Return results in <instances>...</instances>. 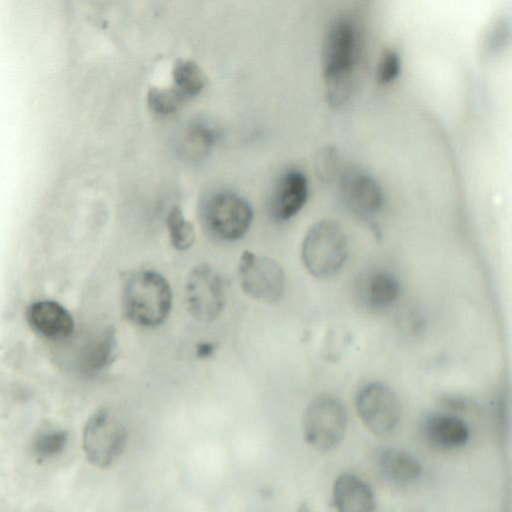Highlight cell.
Here are the masks:
<instances>
[{"instance_id": "obj_16", "label": "cell", "mask_w": 512, "mask_h": 512, "mask_svg": "<svg viewBox=\"0 0 512 512\" xmlns=\"http://www.w3.org/2000/svg\"><path fill=\"white\" fill-rule=\"evenodd\" d=\"M116 346L115 331L103 329L83 347L79 357V368L88 376L96 375L111 363Z\"/></svg>"}, {"instance_id": "obj_22", "label": "cell", "mask_w": 512, "mask_h": 512, "mask_svg": "<svg viewBox=\"0 0 512 512\" xmlns=\"http://www.w3.org/2000/svg\"><path fill=\"white\" fill-rule=\"evenodd\" d=\"M185 100L186 98L175 87H154L147 95L150 109L159 115L175 112Z\"/></svg>"}, {"instance_id": "obj_8", "label": "cell", "mask_w": 512, "mask_h": 512, "mask_svg": "<svg viewBox=\"0 0 512 512\" xmlns=\"http://www.w3.org/2000/svg\"><path fill=\"white\" fill-rule=\"evenodd\" d=\"M242 290L251 298L273 303L285 290V274L280 264L267 256L242 252L237 269Z\"/></svg>"}, {"instance_id": "obj_6", "label": "cell", "mask_w": 512, "mask_h": 512, "mask_svg": "<svg viewBox=\"0 0 512 512\" xmlns=\"http://www.w3.org/2000/svg\"><path fill=\"white\" fill-rule=\"evenodd\" d=\"M184 295L190 315L200 322H212L222 313L225 302V282L209 264L195 266L187 275Z\"/></svg>"}, {"instance_id": "obj_7", "label": "cell", "mask_w": 512, "mask_h": 512, "mask_svg": "<svg viewBox=\"0 0 512 512\" xmlns=\"http://www.w3.org/2000/svg\"><path fill=\"white\" fill-rule=\"evenodd\" d=\"M203 219L208 231L223 241H235L248 231L253 210L250 204L233 192L214 194L206 203Z\"/></svg>"}, {"instance_id": "obj_13", "label": "cell", "mask_w": 512, "mask_h": 512, "mask_svg": "<svg viewBox=\"0 0 512 512\" xmlns=\"http://www.w3.org/2000/svg\"><path fill=\"white\" fill-rule=\"evenodd\" d=\"M308 197V182L298 170H290L281 178L272 202V211L281 221L294 217L305 205Z\"/></svg>"}, {"instance_id": "obj_25", "label": "cell", "mask_w": 512, "mask_h": 512, "mask_svg": "<svg viewBox=\"0 0 512 512\" xmlns=\"http://www.w3.org/2000/svg\"><path fill=\"white\" fill-rule=\"evenodd\" d=\"M401 61L395 50H385L377 65L376 79L380 84L392 82L400 73Z\"/></svg>"}, {"instance_id": "obj_9", "label": "cell", "mask_w": 512, "mask_h": 512, "mask_svg": "<svg viewBox=\"0 0 512 512\" xmlns=\"http://www.w3.org/2000/svg\"><path fill=\"white\" fill-rule=\"evenodd\" d=\"M355 403L359 418L375 436L387 437L397 428L401 406L389 386L381 382L368 383L359 390Z\"/></svg>"}, {"instance_id": "obj_11", "label": "cell", "mask_w": 512, "mask_h": 512, "mask_svg": "<svg viewBox=\"0 0 512 512\" xmlns=\"http://www.w3.org/2000/svg\"><path fill=\"white\" fill-rule=\"evenodd\" d=\"M30 327L39 335L62 340L72 335L74 320L69 311L58 302L41 300L32 303L26 311Z\"/></svg>"}, {"instance_id": "obj_19", "label": "cell", "mask_w": 512, "mask_h": 512, "mask_svg": "<svg viewBox=\"0 0 512 512\" xmlns=\"http://www.w3.org/2000/svg\"><path fill=\"white\" fill-rule=\"evenodd\" d=\"M400 294L398 280L388 272H375L368 280L367 299L371 306L383 308L391 305Z\"/></svg>"}, {"instance_id": "obj_15", "label": "cell", "mask_w": 512, "mask_h": 512, "mask_svg": "<svg viewBox=\"0 0 512 512\" xmlns=\"http://www.w3.org/2000/svg\"><path fill=\"white\" fill-rule=\"evenodd\" d=\"M425 432L433 445L444 449L460 448L470 438L466 422L455 415L445 413H436L428 417Z\"/></svg>"}, {"instance_id": "obj_2", "label": "cell", "mask_w": 512, "mask_h": 512, "mask_svg": "<svg viewBox=\"0 0 512 512\" xmlns=\"http://www.w3.org/2000/svg\"><path fill=\"white\" fill-rule=\"evenodd\" d=\"M172 300L169 282L156 271H134L123 283V313L129 321L138 326L153 328L161 325L171 311Z\"/></svg>"}, {"instance_id": "obj_26", "label": "cell", "mask_w": 512, "mask_h": 512, "mask_svg": "<svg viewBox=\"0 0 512 512\" xmlns=\"http://www.w3.org/2000/svg\"><path fill=\"white\" fill-rule=\"evenodd\" d=\"M215 352V346L210 342H201L196 346V356L201 359L211 357Z\"/></svg>"}, {"instance_id": "obj_21", "label": "cell", "mask_w": 512, "mask_h": 512, "mask_svg": "<svg viewBox=\"0 0 512 512\" xmlns=\"http://www.w3.org/2000/svg\"><path fill=\"white\" fill-rule=\"evenodd\" d=\"M68 439V434L64 430L42 431L32 440V453L40 459L56 457L66 448Z\"/></svg>"}, {"instance_id": "obj_10", "label": "cell", "mask_w": 512, "mask_h": 512, "mask_svg": "<svg viewBox=\"0 0 512 512\" xmlns=\"http://www.w3.org/2000/svg\"><path fill=\"white\" fill-rule=\"evenodd\" d=\"M338 188L344 206L358 217H371L382 206L380 186L371 175L360 168L342 171L338 177Z\"/></svg>"}, {"instance_id": "obj_20", "label": "cell", "mask_w": 512, "mask_h": 512, "mask_svg": "<svg viewBox=\"0 0 512 512\" xmlns=\"http://www.w3.org/2000/svg\"><path fill=\"white\" fill-rule=\"evenodd\" d=\"M166 226L172 246L180 251L189 249L195 241V230L177 206L171 207L166 217Z\"/></svg>"}, {"instance_id": "obj_17", "label": "cell", "mask_w": 512, "mask_h": 512, "mask_svg": "<svg viewBox=\"0 0 512 512\" xmlns=\"http://www.w3.org/2000/svg\"><path fill=\"white\" fill-rule=\"evenodd\" d=\"M175 88L186 98L198 95L206 86L207 76L193 60L179 59L172 70Z\"/></svg>"}, {"instance_id": "obj_14", "label": "cell", "mask_w": 512, "mask_h": 512, "mask_svg": "<svg viewBox=\"0 0 512 512\" xmlns=\"http://www.w3.org/2000/svg\"><path fill=\"white\" fill-rule=\"evenodd\" d=\"M380 472L388 481L397 485H406L420 478L422 475L421 462L408 451L385 447L377 457Z\"/></svg>"}, {"instance_id": "obj_24", "label": "cell", "mask_w": 512, "mask_h": 512, "mask_svg": "<svg viewBox=\"0 0 512 512\" xmlns=\"http://www.w3.org/2000/svg\"><path fill=\"white\" fill-rule=\"evenodd\" d=\"M511 20L508 15H500L489 25L485 35V48L491 53L503 50L510 42Z\"/></svg>"}, {"instance_id": "obj_18", "label": "cell", "mask_w": 512, "mask_h": 512, "mask_svg": "<svg viewBox=\"0 0 512 512\" xmlns=\"http://www.w3.org/2000/svg\"><path fill=\"white\" fill-rule=\"evenodd\" d=\"M216 140L213 130L203 124L190 125L180 138L181 154L189 160H201L211 151Z\"/></svg>"}, {"instance_id": "obj_1", "label": "cell", "mask_w": 512, "mask_h": 512, "mask_svg": "<svg viewBox=\"0 0 512 512\" xmlns=\"http://www.w3.org/2000/svg\"><path fill=\"white\" fill-rule=\"evenodd\" d=\"M360 51L356 26L346 18L336 20L324 40L322 63L327 102L344 104L351 95Z\"/></svg>"}, {"instance_id": "obj_3", "label": "cell", "mask_w": 512, "mask_h": 512, "mask_svg": "<svg viewBox=\"0 0 512 512\" xmlns=\"http://www.w3.org/2000/svg\"><path fill=\"white\" fill-rule=\"evenodd\" d=\"M348 253L346 233L337 222L329 219L312 225L301 246V257L306 269L320 279L337 274Z\"/></svg>"}, {"instance_id": "obj_12", "label": "cell", "mask_w": 512, "mask_h": 512, "mask_svg": "<svg viewBox=\"0 0 512 512\" xmlns=\"http://www.w3.org/2000/svg\"><path fill=\"white\" fill-rule=\"evenodd\" d=\"M332 499L337 512H375L371 487L352 473L339 475L333 485Z\"/></svg>"}, {"instance_id": "obj_23", "label": "cell", "mask_w": 512, "mask_h": 512, "mask_svg": "<svg viewBox=\"0 0 512 512\" xmlns=\"http://www.w3.org/2000/svg\"><path fill=\"white\" fill-rule=\"evenodd\" d=\"M314 167L318 178L324 183L334 181L340 175V158L333 146L321 148L314 159Z\"/></svg>"}, {"instance_id": "obj_4", "label": "cell", "mask_w": 512, "mask_h": 512, "mask_svg": "<svg viewBox=\"0 0 512 512\" xmlns=\"http://www.w3.org/2000/svg\"><path fill=\"white\" fill-rule=\"evenodd\" d=\"M347 426L348 416L342 402L332 394L323 393L306 407L302 419L303 438L316 451L330 452L343 441Z\"/></svg>"}, {"instance_id": "obj_5", "label": "cell", "mask_w": 512, "mask_h": 512, "mask_svg": "<svg viewBox=\"0 0 512 512\" xmlns=\"http://www.w3.org/2000/svg\"><path fill=\"white\" fill-rule=\"evenodd\" d=\"M126 443V427L111 410H98L86 423L83 448L93 465L100 468L112 465L123 454Z\"/></svg>"}, {"instance_id": "obj_27", "label": "cell", "mask_w": 512, "mask_h": 512, "mask_svg": "<svg viewBox=\"0 0 512 512\" xmlns=\"http://www.w3.org/2000/svg\"><path fill=\"white\" fill-rule=\"evenodd\" d=\"M296 512H313V511L311 510V508H310V506L308 505V503H306V502H302V503L298 506V508H297Z\"/></svg>"}]
</instances>
